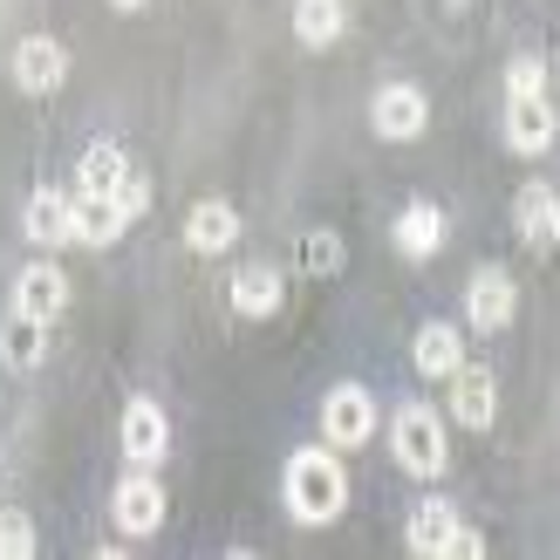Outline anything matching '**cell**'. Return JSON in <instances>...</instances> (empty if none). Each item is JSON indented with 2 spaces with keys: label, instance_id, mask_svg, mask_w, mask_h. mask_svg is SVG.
Wrapping results in <instances>:
<instances>
[{
  "label": "cell",
  "instance_id": "cell-25",
  "mask_svg": "<svg viewBox=\"0 0 560 560\" xmlns=\"http://www.w3.org/2000/svg\"><path fill=\"white\" fill-rule=\"evenodd\" d=\"M307 273H342V240L335 233H307Z\"/></svg>",
  "mask_w": 560,
  "mask_h": 560
},
{
  "label": "cell",
  "instance_id": "cell-22",
  "mask_svg": "<svg viewBox=\"0 0 560 560\" xmlns=\"http://www.w3.org/2000/svg\"><path fill=\"white\" fill-rule=\"evenodd\" d=\"M124 172H130V158L117 144H90V151H82V164H75V191H117Z\"/></svg>",
  "mask_w": 560,
  "mask_h": 560
},
{
  "label": "cell",
  "instance_id": "cell-12",
  "mask_svg": "<svg viewBox=\"0 0 560 560\" xmlns=\"http://www.w3.org/2000/svg\"><path fill=\"white\" fill-rule=\"evenodd\" d=\"M233 240H240V212L226 199H199V206H191V219H185V246H191V254H226Z\"/></svg>",
  "mask_w": 560,
  "mask_h": 560
},
{
  "label": "cell",
  "instance_id": "cell-26",
  "mask_svg": "<svg viewBox=\"0 0 560 560\" xmlns=\"http://www.w3.org/2000/svg\"><path fill=\"white\" fill-rule=\"evenodd\" d=\"M109 199H117V212H124V219H144V206H151V185L137 178V172H124V185L109 191Z\"/></svg>",
  "mask_w": 560,
  "mask_h": 560
},
{
  "label": "cell",
  "instance_id": "cell-16",
  "mask_svg": "<svg viewBox=\"0 0 560 560\" xmlns=\"http://www.w3.org/2000/svg\"><path fill=\"white\" fill-rule=\"evenodd\" d=\"M410 355H417V376H438V383H444V376L465 362V342H458L452 322H424V328H417V349H410Z\"/></svg>",
  "mask_w": 560,
  "mask_h": 560
},
{
  "label": "cell",
  "instance_id": "cell-4",
  "mask_svg": "<svg viewBox=\"0 0 560 560\" xmlns=\"http://www.w3.org/2000/svg\"><path fill=\"white\" fill-rule=\"evenodd\" d=\"M370 431H376L370 389H355V383L328 389V404H322V438L335 444V452H355V444H370Z\"/></svg>",
  "mask_w": 560,
  "mask_h": 560
},
{
  "label": "cell",
  "instance_id": "cell-17",
  "mask_svg": "<svg viewBox=\"0 0 560 560\" xmlns=\"http://www.w3.org/2000/svg\"><path fill=\"white\" fill-rule=\"evenodd\" d=\"M513 212H520L526 246H540V254H547V246L560 240V199H553V185H540V178H534V185L520 191V206H513Z\"/></svg>",
  "mask_w": 560,
  "mask_h": 560
},
{
  "label": "cell",
  "instance_id": "cell-7",
  "mask_svg": "<svg viewBox=\"0 0 560 560\" xmlns=\"http://www.w3.org/2000/svg\"><path fill=\"white\" fill-rule=\"evenodd\" d=\"M444 383H452V417H458L465 431H486L492 417H499V383H492V370H479V362H458Z\"/></svg>",
  "mask_w": 560,
  "mask_h": 560
},
{
  "label": "cell",
  "instance_id": "cell-18",
  "mask_svg": "<svg viewBox=\"0 0 560 560\" xmlns=\"http://www.w3.org/2000/svg\"><path fill=\"white\" fill-rule=\"evenodd\" d=\"M452 534H458V513L444 506V499H424V506L410 513V553H424V560H444V547H452Z\"/></svg>",
  "mask_w": 560,
  "mask_h": 560
},
{
  "label": "cell",
  "instance_id": "cell-13",
  "mask_svg": "<svg viewBox=\"0 0 560 560\" xmlns=\"http://www.w3.org/2000/svg\"><path fill=\"white\" fill-rule=\"evenodd\" d=\"M69 219H75V246H109V240L130 226L109 191H75V199H69Z\"/></svg>",
  "mask_w": 560,
  "mask_h": 560
},
{
  "label": "cell",
  "instance_id": "cell-10",
  "mask_svg": "<svg viewBox=\"0 0 560 560\" xmlns=\"http://www.w3.org/2000/svg\"><path fill=\"white\" fill-rule=\"evenodd\" d=\"M164 452H172V424H164V410L151 397H137L124 410V458L130 465H158Z\"/></svg>",
  "mask_w": 560,
  "mask_h": 560
},
{
  "label": "cell",
  "instance_id": "cell-11",
  "mask_svg": "<svg viewBox=\"0 0 560 560\" xmlns=\"http://www.w3.org/2000/svg\"><path fill=\"white\" fill-rule=\"evenodd\" d=\"M506 144L520 158H540L553 144V103L547 96H513L506 103Z\"/></svg>",
  "mask_w": 560,
  "mask_h": 560
},
{
  "label": "cell",
  "instance_id": "cell-3",
  "mask_svg": "<svg viewBox=\"0 0 560 560\" xmlns=\"http://www.w3.org/2000/svg\"><path fill=\"white\" fill-rule=\"evenodd\" d=\"M370 124H376L383 144H417V137L431 130V103H424V90H410V82H389L370 103Z\"/></svg>",
  "mask_w": 560,
  "mask_h": 560
},
{
  "label": "cell",
  "instance_id": "cell-1",
  "mask_svg": "<svg viewBox=\"0 0 560 560\" xmlns=\"http://www.w3.org/2000/svg\"><path fill=\"white\" fill-rule=\"evenodd\" d=\"M342 506H349L342 458H335V452H294L288 458V513L301 526H328Z\"/></svg>",
  "mask_w": 560,
  "mask_h": 560
},
{
  "label": "cell",
  "instance_id": "cell-14",
  "mask_svg": "<svg viewBox=\"0 0 560 560\" xmlns=\"http://www.w3.org/2000/svg\"><path fill=\"white\" fill-rule=\"evenodd\" d=\"M438 246H444V206H431V199L404 206L397 212V254L404 260H431Z\"/></svg>",
  "mask_w": 560,
  "mask_h": 560
},
{
  "label": "cell",
  "instance_id": "cell-9",
  "mask_svg": "<svg viewBox=\"0 0 560 560\" xmlns=\"http://www.w3.org/2000/svg\"><path fill=\"white\" fill-rule=\"evenodd\" d=\"M69 307V280H62V267H48V260H35V267H21V280H14V315H35V322H55Z\"/></svg>",
  "mask_w": 560,
  "mask_h": 560
},
{
  "label": "cell",
  "instance_id": "cell-15",
  "mask_svg": "<svg viewBox=\"0 0 560 560\" xmlns=\"http://www.w3.org/2000/svg\"><path fill=\"white\" fill-rule=\"evenodd\" d=\"M21 226L35 246H69L75 240V219H69V191H35L21 212Z\"/></svg>",
  "mask_w": 560,
  "mask_h": 560
},
{
  "label": "cell",
  "instance_id": "cell-27",
  "mask_svg": "<svg viewBox=\"0 0 560 560\" xmlns=\"http://www.w3.org/2000/svg\"><path fill=\"white\" fill-rule=\"evenodd\" d=\"M109 8H117V14H137V8H151V0H109Z\"/></svg>",
  "mask_w": 560,
  "mask_h": 560
},
{
  "label": "cell",
  "instance_id": "cell-21",
  "mask_svg": "<svg viewBox=\"0 0 560 560\" xmlns=\"http://www.w3.org/2000/svg\"><path fill=\"white\" fill-rule=\"evenodd\" d=\"M342 27H349V8H342V0H301V8H294V35H301L307 48H328Z\"/></svg>",
  "mask_w": 560,
  "mask_h": 560
},
{
  "label": "cell",
  "instance_id": "cell-20",
  "mask_svg": "<svg viewBox=\"0 0 560 560\" xmlns=\"http://www.w3.org/2000/svg\"><path fill=\"white\" fill-rule=\"evenodd\" d=\"M0 355H8L14 370H35V362L48 355V322H35V315H8V328H0Z\"/></svg>",
  "mask_w": 560,
  "mask_h": 560
},
{
  "label": "cell",
  "instance_id": "cell-19",
  "mask_svg": "<svg viewBox=\"0 0 560 560\" xmlns=\"http://www.w3.org/2000/svg\"><path fill=\"white\" fill-rule=\"evenodd\" d=\"M280 301H288V280H280L273 267H246V273L233 280V315H254V322H267Z\"/></svg>",
  "mask_w": 560,
  "mask_h": 560
},
{
  "label": "cell",
  "instance_id": "cell-5",
  "mask_svg": "<svg viewBox=\"0 0 560 560\" xmlns=\"http://www.w3.org/2000/svg\"><path fill=\"white\" fill-rule=\"evenodd\" d=\"M62 75H69V48L55 42V35H27L14 48V90L21 96H55V90H62Z\"/></svg>",
  "mask_w": 560,
  "mask_h": 560
},
{
  "label": "cell",
  "instance_id": "cell-23",
  "mask_svg": "<svg viewBox=\"0 0 560 560\" xmlns=\"http://www.w3.org/2000/svg\"><path fill=\"white\" fill-rule=\"evenodd\" d=\"M506 96H547V62H540V55H513Z\"/></svg>",
  "mask_w": 560,
  "mask_h": 560
},
{
  "label": "cell",
  "instance_id": "cell-2",
  "mask_svg": "<svg viewBox=\"0 0 560 560\" xmlns=\"http://www.w3.org/2000/svg\"><path fill=\"white\" fill-rule=\"evenodd\" d=\"M389 452H397V465L410 479H438L444 471V417L424 404H404L397 424H389Z\"/></svg>",
  "mask_w": 560,
  "mask_h": 560
},
{
  "label": "cell",
  "instance_id": "cell-24",
  "mask_svg": "<svg viewBox=\"0 0 560 560\" xmlns=\"http://www.w3.org/2000/svg\"><path fill=\"white\" fill-rule=\"evenodd\" d=\"M35 553V526L21 513H0V560H27Z\"/></svg>",
  "mask_w": 560,
  "mask_h": 560
},
{
  "label": "cell",
  "instance_id": "cell-8",
  "mask_svg": "<svg viewBox=\"0 0 560 560\" xmlns=\"http://www.w3.org/2000/svg\"><path fill=\"white\" fill-rule=\"evenodd\" d=\"M109 513H117V526H124L130 540H144V534H158V526H164V486L137 471V479H124V486H117Z\"/></svg>",
  "mask_w": 560,
  "mask_h": 560
},
{
  "label": "cell",
  "instance_id": "cell-6",
  "mask_svg": "<svg viewBox=\"0 0 560 560\" xmlns=\"http://www.w3.org/2000/svg\"><path fill=\"white\" fill-rule=\"evenodd\" d=\"M465 307H471V328L499 335V328L520 315V288H513V273H506V267H479V273H471V288H465Z\"/></svg>",
  "mask_w": 560,
  "mask_h": 560
}]
</instances>
